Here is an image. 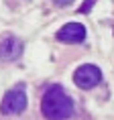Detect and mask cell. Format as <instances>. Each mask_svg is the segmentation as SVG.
I'll return each mask as SVG.
<instances>
[{
	"mask_svg": "<svg viewBox=\"0 0 114 120\" xmlns=\"http://www.w3.org/2000/svg\"><path fill=\"white\" fill-rule=\"evenodd\" d=\"M53 2H55L57 6H69V4L73 2V0H53Z\"/></svg>",
	"mask_w": 114,
	"mask_h": 120,
	"instance_id": "8992f818",
	"label": "cell"
},
{
	"mask_svg": "<svg viewBox=\"0 0 114 120\" xmlns=\"http://www.w3.org/2000/svg\"><path fill=\"white\" fill-rule=\"evenodd\" d=\"M92 4H94V0H88V2H86V6H84V8H80V12H88Z\"/></svg>",
	"mask_w": 114,
	"mask_h": 120,
	"instance_id": "52a82bcc",
	"label": "cell"
},
{
	"mask_svg": "<svg viewBox=\"0 0 114 120\" xmlns=\"http://www.w3.org/2000/svg\"><path fill=\"white\" fill-rule=\"evenodd\" d=\"M41 112L47 120H67L73 114V102L61 86H49L41 98Z\"/></svg>",
	"mask_w": 114,
	"mask_h": 120,
	"instance_id": "6da1fadb",
	"label": "cell"
},
{
	"mask_svg": "<svg viewBox=\"0 0 114 120\" xmlns=\"http://www.w3.org/2000/svg\"><path fill=\"white\" fill-rule=\"evenodd\" d=\"M23 53V41L14 35L0 37V61H14Z\"/></svg>",
	"mask_w": 114,
	"mask_h": 120,
	"instance_id": "277c9868",
	"label": "cell"
},
{
	"mask_svg": "<svg viewBox=\"0 0 114 120\" xmlns=\"http://www.w3.org/2000/svg\"><path fill=\"white\" fill-rule=\"evenodd\" d=\"M73 82H76L77 88L90 90V88H94V86H98L102 82V71L96 65L86 63V65H82V67H77L73 71Z\"/></svg>",
	"mask_w": 114,
	"mask_h": 120,
	"instance_id": "3957f363",
	"label": "cell"
},
{
	"mask_svg": "<svg viewBox=\"0 0 114 120\" xmlns=\"http://www.w3.org/2000/svg\"><path fill=\"white\" fill-rule=\"evenodd\" d=\"M86 39V26L80 22H67L57 31V41L61 43H82Z\"/></svg>",
	"mask_w": 114,
	"mask_h": 120,
	"instance_id": "5b68a950",
	"label": "cell"
},
{
	"mask_svg": "<svg viewBox=\"0 0 114 120\" xmlns=\"http://www.w3.org/2000/svg\"><path fill=\"white\" fill-rule=\"evenodd\" d=\"M27 108V94H25V86H16V88L8 90L2 104H0V112L2 114H20Z\"/></svg>",
	"mask_w": 114,
	"mask_h": 120,
	"instance_id": "7a4b0ae2",
	"label": "cell"
}]
</instances>
